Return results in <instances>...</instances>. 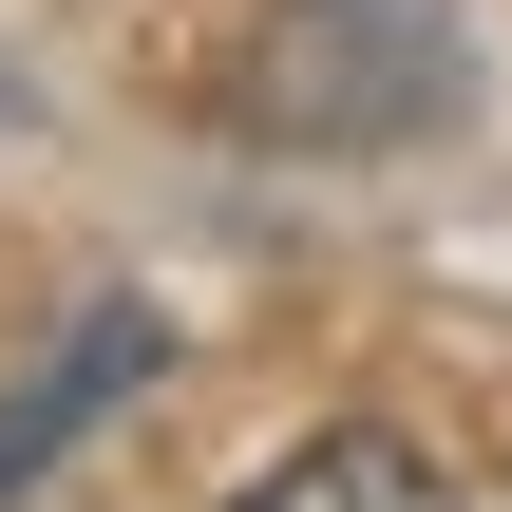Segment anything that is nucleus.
I'll return each mask as SVG.
<instances>
[{"instance_id": "1", "label": "nucleus", "mask_w": 512, "mask_h": 512, "mask_svg": "<svg viewBox=\"0 0 512 512\" xmlns=\"http://www.w3.org/2000/svg\"><path fill=\"white\" fill-rule=\"evenodd\" d=\"M475 95L456 0H247L228 38V133L266 152H399Z\"/></svg>"}, {"instance_id": "3", "label": "nucleus", "mask_w": 512, "mask_h": 512, "mask_svg": "<svg viewBox=\"0 0 512 512\" xmlns=\"http://www.w3.org/2000/svg\"><path fill=\"white\" fill-rule=\"evenodd\" d=\"M247 512H456V475H437V456H399V437H304Z\"/></svg>"}, {"instance_id": "2", "label": "nucleus", "mask_w": 512, "mask_h": 512, "mask_svg": "<svg viewBox=\"0 0 512 512\" xmlns=\"http://www.w3.org/2000/svg\"><path fill=\"white\" fill-rule=\"evenodd\" d=\"M152 361H171V342H152V304H95L38 380H0V494H38V475H57V456H76V437H95Z\"/></svg>"}]
</instances>
